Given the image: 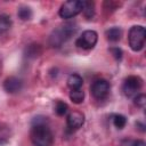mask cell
I'll use <instances>...</instances> for the list:
<instances>
[{
  "mask_svg": "<svg viewBox=\"0 0 146 146\" xmlns=\"http://www.w3.org/2000/svg\"><path fill=\"white\" fill-rule=\"evenodd\" d=\"M146 31L141 25H133L128 33V42L133 51H140L145 46Z\"/></svg>",
  "mask_w": 146,
  "mask_h": 146,
  "instance_id": "3",
  "label": "cell"
},
{
  "mask_svg": "<svg viewBox=\"0 0 146 146\" xmlns=\"http://www.w3.org/2000/svg\"><path fill=\"white\" fill-rule=\"evenodd\" d=\"M132 146H146V145H145L144 140H136Z\"/></svg>",
  "mask_w": 146,
  "mask_h": 146,
  "instance_id": "21",
  "label": "cell"
},
{
  "mask_svg": "<svg viewBox=\"0 0 146 146\" xmlns=\"http://www.w3.org/2000/svg\"><path fill=\"white\" fill-rule=\"evenodd\" d=\"M112 122H113L115 128L123 129L127 124V117L122 114H113L112 115Z\"/></svg>",
  "mask_w": 146,
  "mask_h": 146,
  "instance_id": "13",
  "label": "cell"
},
{
  "mask_svg": "<svg viewBox=\"0 0 146 146\" xmlns=\"http://www.w3.org/2000/svg\"><path fill=\"white\" fill-rule=\"evenodd\" d=\"M11 26V19L8 15H0V33L8 31Z\"/></svg>",
  "mask_w": 146,
  "mask_h": 146,
  "instance_id": "17",
  "label": "cell"
},
{
  "mask_svg": "<svg viewBox=\"0 0 146 146\" xmlns=\"http://www.w3.org/2000/svg\"><path fill=\"white\" fill-rule=\"evenodd\" d=\"M46 119L47 117H35L33 120L30 137L34 146H51L54 143V135L46 124Z\"/></svg>",
  "mask_w": 146,
  "mask_h": 146,
  "instance_id": "1",
  "label": "cell"
},
{
  "mask_svg": "<svg viewBox=\"0 0 146 146\" xmlns=\"http://www.w3.org/2000/svg\"><path fill=\"white\" fill-rule=\"evenodd\" d=\"M82 11L87 18H91L95 14V5L92 1H83Z\"/></svg>",
  "mask_w": 146,
  "mask_h": 146,
  "instance_id": "16",
  "label": "cell"
},
{
  "mask_svg": "<svg viewBox=\"0 0 146 146\" xmlns=\"http://www.w3.org/2000/svg\"><path fill=\"white\" fill-rule=\"evenodd\" d=\"M143 87V80L139 76L136 75H129L128 78L124 79L123 84H122V91L125 97H135L138 95V91Z\"/></svg>",
  "mask_w": 146,
  "mask_h": 146,
  "instance_id": "5",
  "label": "cell"
},
{
  "mask_svg": "<svg viewBox=\"0 0 146 146\" xmlns=\"http://www.w3.org/2000/svg\"><path fill=\"white\" fill-rule=\"evenodd\" d=\"M76 29H78L76 25L72 24V23H68V24H65V25L58 27L50 35V39H49L50 44L52 47H60L64 42H66L76 32Z\"/></svg>",
  "mask_w": 146,
  "mask_h": 146,
  "instance_id": "2",
  "label": "cell"
},
{
  "mask_svg": "<svg viewBox=\"0 0 146 146\" xmlns=\"http://www.w3.org/2000/svg\"><path fill=\"white\" fill-rule=\"evenodd\" d=\"M10 135V128L5 123H0V146L9 141Z\"/></svg>",
  "mask_w": 146,
  "mask_h": 146,
  "instance_id": "12",
  "label": "cell"
},
{
  "mask_svg": "<svg viewBox=\"0 0 146 146\" xmlns=\"http://www.w3.org/2000/svg\"><path fill=\"white\" fill-rule=\"evenodd\" d=\"M22 87H23V81L16 76H9L3 82V89L8 94H16L21 91Z\"/></svg>",
  "mask_w": 146,
  "mask_h": 146,
  "instance_id": "9",
  "label": "cell"
},
{
  "mask_svg": "<svg viewBox=\"0 0 146 146\" xmlns=\"http://www.w3.org/2000/svg\"><path fill=\"white\" fill-rule=\"evenodd\" d=\"M70 98L74 104H80L84 99V92L82 89H76V90H71L70 92Z\"/></svg>",
  "mask_w": 146,
  "mask_h": 146,
  "instance_id": "14",
  "label": "cell"
},
{
  "mask_svg": "<svg viewBox=\"0 0 146 146\" xmlns=\"http://www.w3.org/2000/svg\"><path fill=\"white\" fill-rule=\"evenodd\" d=\"M110 89H111L110 83L104 79H99V80H96L91 84L90 92L94 96V98H96L98 100H102V99L107 97V95L110 92Z\"/></svg>",
  "mask_w": 146,
  "mask_h": 146,
  "instance_id": "7",
  "label": "cell"
},
{
  "mask_svg": "<svg viewBox=\"0 0 146 146\" xmlns=\"http://www.w3.org/2000/svg\"><path fill=\"white\" fill-rule=\"evenodd\" d=\"M17 15H18V17H19L22 21H29V19H31V17H32V10H31V8L27 7V6H21V7L18 8Z\"/></svg>",
  "mask_w": 146,
  "mask_h": 146,
  "instance_id": "15",
  "label": "cell"
},
{
  "mask_svg": "<svg viewBox=\"0 0 146 146\" xmlns=\"http://www.w3.org/2000/svg\"><path fill=\"white\" fill-rule=\"evenodd\" d=\"M133 100H135V104L140 107V108H144L145 107V104H146V97L144 94H138L133 97Z\"/></svg>",
  "mask_w": 146,
  "mask_h": 146,
  "instance_id": "19",
  "label": "cell"
},
{
  "mask_svg": "<svg viewBox=\"0 0 146 146\" xmlns=\"http://www.w3.org/2000/svg\"><path fill=\"white\" fill-rule=\"evenodd\" d=\"M83 84V79L76 74V73H73L71 74L68 78H67V86L71 90H76V89H81Z\"/></svg>",
  "mask_w": 146,
  "mask_h": 146,
  "instance_id": "10",
  "label": "cell"
},
{
  "mask_svg": "<svg viewBox=\"0 0 146 146\" xmlns=\"http://www.w3.org/2000/svg\"><path fill=\"white\" fill-rule=\"evenodd\" d=\"M67 110H68V106H67L66 103H64L62 100H57L56 102V104H55V112H56L57 115L62 116V115L66 114Z\"/></svg>",
  "mask_w": 146,
  "mask_h": 146,
  "instance_id": "18",
  "label": "cell"
},
{
  "mask_svg": "<svg viewBox=\"0 0 146 146\" xmlns=\"http://www.w3.org/2000/svg\"><path fill=\"white\" fill-rule=\"evenodd\" d=\"M66 123L71 130H76L84 124V114L79 111H73L67 115Z\"/></svg>",
  "mask_w": 146,
  "mask_h": 146,
  "instance_id": "8",
  "label": "cell"
},
{
  "mask_svg": "<svg viewBox=\"0 0 146 146\" xmlns=\"http://www.w3.org/2000/svg\"><path fill=\"white\" fill-rule=\"evenodd\" d=\"M83 8V1L80 0H70L64 2L59 8V16L62 18L68 19L72 17H75L82 11Z\"/></svg>",
  "mask_w": 146,
  "mask_h": 146,
  "instance_id": "4",
  "label": "cell"
},
{
  "mask_svg": "<svg viewBox=\"0 0 146 146\" xmlns=\"http://www.w3.org/2000/svg\"><path fill=\"white\" fill-rule=\"evenodd\" d=\"M110 51H111L112 55L115 57V59H121V57H122V50H121L120 48L114 47V48H111Z\"/></svg>",
  "mask_w": 146,
  "mask_h": 146,
  "instance_id": "20",
  "label": "cell"
},
{
  "mask_svg": "<svg viewBox=\"0 0 146 146\" xmlns=\"http://www.w3.org/2000/svg\"><path fill=\"white\" fill-rule=\"evenodd\" d=\"M105 35H106V39L111 42H116L121 39L122 36V30L120 27H111L108 29L106 32H105Z\"/></svg>",
  "mask_w": 146,
  "mask_h": 146,
  "instance_id": "11",
  "label": "cell"
},
{
  "mask_svg": "<svg viewBox=\"0 0 146 146\" xmlns=\"http://www.w3.org/2000/svg\"><path fill=\"white\" fill-rule=\"evenodd\" d=\"M97 40H98L97 32L94 30H87L82 32V34L76 39L75 44L79 48H82L84 50H90L96 46Z\"/></svg>",
  "mask_w": 146,
  "mask_h": 146,
  "instance_id": "6",
  "label": "cell"
}]
</instances>
